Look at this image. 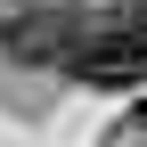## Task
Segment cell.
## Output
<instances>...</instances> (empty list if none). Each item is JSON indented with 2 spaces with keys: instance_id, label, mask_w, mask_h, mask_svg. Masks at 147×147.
Masks as SVG:
<instances>
[{
  "instance_id": "obj_2",
  "label": "cell",
  "mask_w": 147,
  "mask_h": 147,
  "mask_svg": "<svg viewBox=\"0 0 147 147\" xmlns=\"http://www.w3.org/2000/svg\"><path fill=\"white\" fill-rule=\"evenodd\" d=\"M90 41V16L82 8H0V49L16 65H74V49Z\"/></svg>"
},
{
  "instance_id": "obj_1",
  "label": "cell",
  "mask_w": 147,
  "mask_h": 147,
  "mask_svg": "<svg viewBox=\"0 0 147 147\" xmlns=\"http://www.w3.org/2000/svg\"><path fill=\"white\" fill-rule=\"evenodd\" d=\"M74 82H90V90H131L147 82V0H131L123 16H106V25H90V41L74 49Z\"/></svg>"
}]
</instances>
